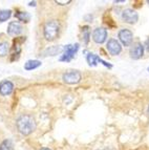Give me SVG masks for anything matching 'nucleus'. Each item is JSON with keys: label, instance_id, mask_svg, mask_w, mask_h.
Wrapping results in <instances>:
<instances>
[{"label": "nucleus", "instance_id": "15", "mask_svg": "<svg viewBox=\"0 0 149 150\" xmlns=\"http://www.w3.org/2000/svg\"><path fill=\"white\" fill-rule=\"evenodd\" d=\"M12 15V12L10 10H4V11H0V22H4L11 17Z\"/></svg>", "mask_w": 149, "mask_h": 150}, {"label": "nucleus", "instance_id": "24", "mask_svg": "<svg viewBox=\"0 0 149 150\" xmlns=\"http://www.w3.org/2000/svg\"><path fill=\"white\" fill-rule=\"evenodd\" d=\"M148 113H149V107H148Z\"/></svg>", "mask_w": 149, "mask_h": 150}, {"label": "nucleus", "instance_id": "9", "mask_svg": "<svg viewBox=\"0 0 149 150\" xmlns=\"http://www.w3.org/2000/svg\"><path fill=\"white\" fill-rule=\"evenodd\" d=\"M107 50H108V52H109L112 56H116L121 53L122 47H121V45H120V43L118 42L116 39H110V40L108 41V43H107Z\"/></svg>", "mask_w": 149, "mask_h": 150}, {"label": "nucleus", "instance_id": "17", "mask_svg": "<svg viewBox=\"0 0 149 150\" xmlns=\"http://www.w3.org/2000/svg\"><path fill=\"white\" fill-rule=\"evenodd\" d=\"M98 59H99V57L96 55H94V54L89 53L88 55H87V62H88V64L89 65H97V62H98Z\"/></svg>", "mask_w": 149, "mask_h": 150}, {"label": "nucleus", "instance_id": "13", "mask_svg": "<svg viewBox=\"0 0 149 150\" xmlns=\"http://www.w3.org/2000/svg\"><path fill=\"white\" fill-rule=\"evenodd\" d=\"M61 52H62V47H60V46H52V47L47 48L44 52V54L45 56H56L59 53H61Z\"/></svg>", "mask_w": 149, "mask_h": 150}, {"label": "nucleus", "instance_id": "10", "mask_svg": "<svg viewBox=\"0 0 149 150\" xmlns=\"http://www.w3.org/2000/svg\"><path fill=\"white\" fill-rule=\"evenodd\" d=\"M22 32V26L20 25L19 22H16V21H13L9 24L8 26V33L9 35L11 36H18L19 34H21Z\"/></svg>", "mask_w": 149, "mask_h": 150}, {"label": "nucleus", "instance_id": "23", "mask_svg": "<svg viewBox=\"0 0 149 150\" xmlns=\"http://www.w3.org/2000/svg\"><path fill=\"white\" fill-rule=\"evenodd\" d=\"M42 150H50V149H48V148H44V149H42Z\"/></svg>", "mask_w": 149, "mask_h": 150}, {"label": "nucleus", "instance_id": "4", "mask_svg": "<svg viewBox=\"0 0 149 150\" xmlns=\"http://www.w3.org/2000/svg\"><path fill=\"white\" fill-rule=\"evenodd\" d=\"M122 18L126 23L133 24V23H136L138 21L139 16H138V13L132 10V8H126L122 13Z\"/></svg>", "mask_w": 149, "mask_h": 150}, {"label": "nucleus", "instance_id": "5", "mask_svg": "<svg viewBox=\"0 0 149 150\" xmlns=\"http://www.w3.org/2000/svg\"><path fill=\"white\" fill-rule=\"evenodd\" d=\"M62 79L67 84H77L81 80V74L79 71H68L63 75Z\"/></svg>", "mask_w": 149, "mask_h": 150}, {"label": "nucleus", "instance_id": "16", "mask_svg": "<svg viewBox=\"0 0 149 150\" xmlns=\"http://www.w3.org/2000/svg\"><path fill=\"white\" fill-rule=\"evenodd\" d=\"M9 52V44L8 42H1L0 43V57H4L8 55Z\"/></svg>", "mask_w": 149, "mask_h": 150}, {"label": "nucleus", "instance_id": "18", "mask_svg": "<svg viewBox=\"0 0 149 150\" xmlns=\"http://www.w3.org/2000/svg\"><path fill=\"white\" fill-rule=\"evenodd\" d=\"M0 150H13L12 143L8 140L3 141V142L1 143V145H0Z\"/></svg>", "mask_w": 149, "mask_h": 150}, {"label": "nucleus", "instance_id": "7", "mask_svg": "<svg viewBox=\"0 0 149 150\" xmlns=\"http://www.w3.org/2000/svg\"><path fill=\"white\" fill-rule=\"evenodd\" d=\"M119 38H120V41L123 43V45L125 46H129L132 42V38H133V35H132V33L130 32L129 30H121L119 32Z\"/></svg>", "mask_w": 149, "mask_h": 150}, {"label": "nucleus", "instance_id": "26", "mask_svg": "<svg viewBox=\"0 0 149 150\" xmlns=\"http://www.w3.org/2000/svg\"><path fill=\"white\" fill-rule=\"evenodd\" d=\"M148 3H149V1H148Z\"/></svg>", "mask_w": 149, "mask_h": 150}, {"label": "nucleus", "instance_id": "8", "mask_svg": "<svg viewBox=\"0 0 149 150\" xmlns=\"http://www.w3.org/2000/svg\"><path fill=\"white\" fill-rule=\"evenodd\" d=\"M130 57L134 60H138L140 58L143 57V54H144V46L141 44V43H137L134 44L131 48H130Z\"/></svg>", "mask_w": 149, "mask_h": 150}, {"label": "nucleus", "instance_id": "22", "mask_svg": "<svg viewBox=\"0 0 149 150\" xmlns=\"http://www.w3.org/2000/svg\"><path fill=\"white\" fill-rule=\"evenodd\" d=\"M30 5H31V6H35L36 2H35V1H34V2H30Z\"/></svg>", "mask_w": 149, "mask_h": 150}, {"label": "nucleus", "instance_id": "19", "mask_svg": "<svg viewBox=\"0 0 149 150\" xmlns=\"http://www.w3.org/2000/svg\"><path fill=\"white\" fill-rule=\"evenodd\" d=\"M83 39H84L85 44H87L88 41H89V32H88V28H84V30H83Z\"/></svg>", "mask_w": 149, "mask_h": 150}, {"label": "nucleus", "instance_id": "2", "mask_svg": "<svg viewBox=\"0 0 149 150\" xmlns=\"http://www.w3.org/2000/svg\"><path fill=\"white\" fill-rule=\"evenodd\" d=\"M59 23L56 20L47 21L44 25V37L46 40L52 41L56 39L59 34Z\"/></svg>", "mask_w": 149, "mask_h": 150}, {"label": "nucleus", "instance_id": "21", "mask_svg": "<svg viewBox=\"0 0 149 150\" xmlns=\"http://www.w3.org/2000/svg\"><path fill=\"white\" fill-rule=\"evenodd\" d=\"M146 48H147V50L149 52V39L146 41Z\"/></svg>", "mask_w": 149, "mask_h": 150}, {"label": "nucleus", "instance_id": "14", "mask_svg": "<svg viewBox=\"0 0 149 150\" xmlns=\"http://www.w3.org/2000/svg\"><path fill=\"white\" fill-rule=\"evenodd\" d=\"M16 17L22 22H28L30 21V15L26 12H19L16 14Z\"/></svg>", "mask_w": 149, "mask_h": 150}, {"label": "nucleus", "instance_id": "25", "mask_svg": "<svg viewBox=\"0 0 149 150\" xmlns=\"http://www.w3.org/2000/svg\"><path fill=\"white\" fill-rule=\"evenodd\" d=\"M148 71H149V67H148Z\"/></svg>", "mask_w": 149, "mask_h": 150}, {"label": "nucleus", "instance_id": "20", "mask_svg": "<svg viewBox=\"0 0 149 150\" xmlns=\"http://www.w3.org/2000/svg\"><path fill=\"white\" fill-rule=\"evenodd\" d=\"M55 2L57 3V4L65 5V4H68V3H70V0H56Z\"/></svg>", "mask_w": 149, "mask_h": 150}, {"label": "nucleus", "instance_id": "3", "mask_svg": "<svg viewBox=\"0 0 149 150\" xmlns=\"http://www.w3.org/2000/svg\"><path fill=\"white\" fill-rule=\"evenodd\" d=\"M78 50H79V44H78V43H76V44H74V45H66L64 47V53H63L62 57L60 58V60L66 61V62L70 61L72 58L74 57V55H76V53L78 52Z\"/></svg>", "mask_w": 149, "mask_h": 150}, {"label": "nucleus", "instance_id": "12", "mask_svg": "<svg viewBox=\"0 0 149 150\" xmlns=\"http://www.w3.org/2000/svg\"><path fill=\"white\" fill-rule=\"evenodd\" d=\"M40 65H41V62L38 60H30L24 64V68L26 70H32V69H35V68L39 67Z\"/></svg>", "mask_w": 149, "mask_h": 150}, {"label": "nucleus", "instance_id": "1", "mask_svg": "<svg viewBox=\"0 0 149 150\" xmlns=\"http://www.w3.org/2000/svg\"><path fill=\"white\" fill-rule=\"evenodd\" d=\"M17 128L20 133L28 135L36 129L35 119L28 115H23L17 120Z\"/></svg>", "mask_w": 149, "mask_h": 150}, {"label": "nucleus", "instance_id": "6", "mask_svg": "<svg viewBox=\"0 0 149 150\" xmlns=\"http://www.w3.org/2000/svg\"><path fill=\"white\" fill-rule=\"evenodd\" d=\"M107 38V32L105 28H98L92 32V39L96 43H101L105 42Z\"/></svg>", "mask_w": 149, "mask_h": 150}, {"label": "nucleus", "instance_id": "11", "mask_svg": "<svg viewBox=\"0 0 149 150\" xmlns=\"http://www.w3.org/2000/svg\"><path fill=\"white\" fill-rule=\"evenodd\" d=\"M13 89H14V85L10 81H3L0 84V93L2 96H9L12 93Z\"/></svg>", "mask_w": 149, "mask_h": 150}]
</instances>
